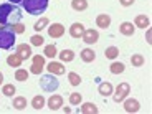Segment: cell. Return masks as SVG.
<instances>
[{
  "label": "cell",
  "instance_id": "obj_1",
  "mask_svg": "<svg viewBox=\"0 0 152 114\" xmlns=\"http://www.w3.org/2000/svg\"><path fill=\"white\" fill-rule=\"evenodd\" d=\"M22 20V10L15 4H2L0 5V25L10 27L13 23H18Z\"/></svg>",
  "mask_w": 152,
  "mask_h": 114
},
{
  "label": "cell",
  "instance_id": "obj_2",
  "mask_svg": "<svg viewBox=\"0 0 152 114\" xmlns=\"http://www.w3.org/2000/svg\"><path fill=\"white\" fill-rule=\"evenodd\" d=\"M22 5L27 13L40 15L48 8V0H22Z\"/></svg>",
  "mask_w": 152,
  "mask_h": 114
},
{
  "label": "cell",
  "instance_id": "obj_3",
  "mask_svg": "<svg viewBox=\"0 0 152 114\" xmlns=\"http://www.w3.org/2000/svg\"><path fill=\"white\" fill-rule=\"evenodd\" d=\"M15 43V31L10 27L2 25L0 27V48L2 50H10Z\"/></svg>",
  "mask_w": 152,
  "mask_h": 114
},
{
  "label": "cell",
  "instance_id": "obj_4",
  "mask_svg": "<svg viewBox=\"0 0 152 114\" xmlns=\"http://www.w3.org/2000/svg\"><path fill=\"white\" fill-rule=\"evenodd\" d=\"M58 86H60V81H58L56 78H55V75H51V73H48V75L40 78V88H42L45 93L56 91Z\"/></svg>",
  "mask_w": 152,
  "mask_h": 114
},
{
  "label": "cell",
  "instance_id": "obj_5",
  "mask_svg": "<svg viewBox=\"0 0 152 114\" xmlns=\"http://www.w3.org/2000/svg\"><path fill=\"white\" fill-rule=\"evenodd\" d=\"M131 93V86L129 83H119L118 88H116V91H114V101L116 103H121L127 98V94Z\"/></svg>",
  "mask_w": 152,
  "mask_h": 114
},
{
  "label": "cell",
  "instance_id": "obj_6",
  "mask_svg": "<svg viewBox=\"0 0 152 114\" xmlns=\"http://www.w3.org/2000/svg\"><path fill=\"white\" fill-rule=\"evenodd\" d=\"M83 42L88 43V45H94L96 42L99 40V31L98 30H93V28H89V30H84L83 33Z\"/></svg>",
  "mask_w": 152,
  "mask_h": 114
},
{
  "label": "cell",
  "instance_id": "obj_7",
  "mask_svg": "<svg viewBox=\"0 0 152 114\" xmlns=\"http://www.w3.org/2000/svg\"><path fill=\"white\" fill-rule=\"evenodd\" d=\"M46 69H48V73H51V75H55V76H61V75H65V71H66L63 63H58V61L48 63V65H46Z\"/></svg>",
  "mask_w": 152,
  "mask_h": 114
},
{
  "label": "cell",
  "instance_id": "obj_8",
  "mask_svg": "<svg viewBox=\"0 0 152 114\" xmlns=\"http://www.w3.org/2000/svg\"><path fill=\"white\" fill-rule=\"evenodd\" d=\"M48 35L51 38H61L65 35V27L61 23H53V25L48 27Z\"/></svg>",
  "mask_w": 152,
  "mask_h": 114
},
{
  "label": "cell",
  "instance_id": "obj_9",
  "mask_svg": "<svg viewBox=\"0 0 152 114\" xmlns=\"http://www.w3.org/2000/svg\"><path fill=\"white\" fill-rule=\"evenodd\" d=\"M124 109H126V113L134 114V113H137V111L141 109V103H139L137 99H134V98H129V99L124 101Z\"/></svg>",
  "mask_w": 152,
  "mask_h": 114
},
{
  "label": "cell",
  "instance_id": "obj_10",
  "mask_svg": "<svg viewBox=\"0 0 152 114\" xmlns=\"http://www.w3.org/2000/svg\"><path fill=\"white\" fill-rule=\"evenodd\" d=\"M17 53L20 55L22 60H28V58H31V46L27 45V43H20L17 46Z\"/></svg>",
  "mask_w": 152,
  "mask_h": 114
},
{
  "label": "cell",
  "instance_id": "obj_11",
  "mask_svg": "<svg viewBox=\"0 0 152 114\" xmlns=\"http://www.w3.org/2000/svg\"><path fill=\"white\" fill-rule=\"evenodd\" d=\"M84 25L83 23H80V22H76V23H73L71 27H69V35H71L73 38H81L83 37V33H84Z\"/></svg>",
  "mask_w": 152,
  "mask_h": 114
},
{
  "label": "cell",
  "instance_id": "obj_12",
  "mask_svg": "<svg viewBox=\"0 0 152 114\" xmlns=\"http://www.w3.org/2000/svg\"><path fill=\"white\" fill-rule=\"evenodd\" d=\"M119 31H121V35H124V37H132L134 31H136V27H134L131 22H122L121 25H119Z\"/></svg>",
  "mask_w": 152,
  "mask_h": 114
},
{
  "label": "cell",
  "instance_id": "obj_13",
  "mask_svg": "<svg viewBox=\"0 0 152 114\" xmlns=\"http://www.w3.org/2000/svg\"><path fill=\"white\" fill-rule=\"evenodd\" d=\"M61 106H63V98H61L60 94H53L48 99V107L51 111H58Z\"/></svg>",
  "mask_w": 152,
  "mask_h": 114
},
{
  "label": "cell",
  "instance_id": "obj_14",
  "mask_svg": "<svg viewBox=\"0 0 152 114\" xmlns=\"http://www.w3.org/2000/svg\"><path fill=\"white\" fill-rule=\"evenodd\" d=\"M22 58H20L18 53H12L7 56V65L12 66V68H18V66H22Z\"/></svg>",
  "mask_w": 152,
  "mask_h": 114
},
{
  "label": "cell",
  "instance_id": "obj_15",
  "mask_svg": "<svg viewBox=\"0 0 152 114\" xmlns=\"http://www.w3.org/2000/svg\"><path fill=\"white\" fill-rule=\"evenodd\" d=\"M96 25L99 28H107L111 25V17L107 13H101V15L96 17Z\"/></svg>",
  "mask_w": 152,
  "mask_h": 114
},
{
  "label": "cell",
  "instance_id": "obj_16",
  "mask_svg": "<svg viewBox=\"0 0 152 114\" xmlns=\"http://www.w3.org/2000/svg\"><path fill=\"white\" fill-rule=\"evenodd\" d=\"M80 56H81V60H83L84 63H93V61L96 60V53L93 51L91 48H84L83 51L80 53Z\"/></svg>",
  "mask_w": 152,
  "mask_h": 114
},
{
  "label": "cell",
  "instance_id": "obj_17",
  "mask_svg": "<svg viewBox=\"0 0 152 114\" xmlns=\"http://www.w3.org/2000/svg\"><path fill=\"white\" fill-rule=\"evenodd\" d=\"M149 25H151V20L145 15H137L136 20H134V27L137 28H149Z\"/></svg>",
  "mask_w": 152,
  "mask_h": 114
},
{
  "label": "cell",
  "instance_id": "obj_18",
  "mask_svg": "<svg viewBox=\"0 0 152 114\" xmlns=\"http://www.w3.org/2000/svg\"><path fill=\"white\" fill-rule=\"evenodd\" d=\"M98 91H99V94L101 96H104V98H107V96H111L113 94V84L111 83H99V86H98Z\"/></svg>",
  "mask_w": 152,
  "mask_h": 114
},
{
  "label": "cell",
  "instance_id": "obj_19",
  "mask_svg": "<svg viewBox=\"0 0 152 114\" xmlns=\"http://www.w3.org/2000/svg\"><path fill=\"white\" fill-rule=\"evenodd\" d=\"M80 111L83 114H98V106H96L94 103H84V104H81V107H80Z\"/></svg>",
  "mask_w": 152,
  "mask_h": 114
},
{
  "label": "cell",
  "instance_id": "obj_20",
  "mask_svg": "<svg viewBox=\"0 0 152 114\" xmlns=\"http://www.w3.org/2000/svg\"><path fill=\"white\" fill-rule=\"evenodd\" d=\"M71 8L76 12H84L88 8V0H71Z\"/></svg>",
  "mask_w": 152,
  "mask_h": 114
},
{
  "label": "cell",
  "instance_id": "obj_21",
  "mask_svg": "<svg viewBox=\"0 0 152 114\" xmlns=\"http://www.w3.org/2000/svg\"><path fill=\"white\" fill-rule=\"evenodd\" d=\"M124 69H126V66L122 65L121 61H113L109 66V71L113 75H121V73H124Z\"/></svg>",
  "mask_w": 152,
  "mask_h": 114
},
{
  "label": "cell",
  "instance_id": "obj_22",
  "mask_svg": "<svg viewBox=\"0 0 152 114\" xmlns=\"http://www.w3.org/2000/svg\"><path fill=\"white\" fill-rule=\"evenodd\" d=\"M45 98H43L42 94H38V96H35L33 99H31V107H33V109H37V111H40L42 109L43 106H45Z\"/></svg>",
  "mask_w": 152,
  "mask_h": 114
},
{
  "label": "cell",
  "instance_id": "obj_23",
  "mask_svg": "<svg viewBox=\"0 0 152 114\" xmlns=\"http://www.w3.org/2000/svg\"><path fill=\"white\" fill-rule=\"evenodd\" d=\"M13 109H17V111H23L25 107H27V99L23 98V96H18V98H15L13 99Z\"/></svg>",
  "mask_w": 152,
  "mask_h": 114
},
{
  "label": "cell",
  "instance_id": "obj_24",
  "mask_svg": "<svg viewBox=\"0 0 152 114\" xmlns=\"http://www.w3.org/2000/svg\"><path fill=\"white\" fill-rule=\"evenodd\" d=\"M58 56H60V60L63 63H69V61L75 60V53H73L71 50H63L61 53H58Z\"/></svg>",
  "mask_w": 152,
  "mask_h": 114
},
{
  "label": "cell",
  "instance_id": "obj_25",
  "mask_svg": "<svg viewBox=\"0 0 152 114\" xmlns=\"http://www.w3.org/2000/svg\"><path fill=\"white\" fill-rule=\"evenodd\" d=\"M104 56H106L107 60H116V58L119 56V48L118 46H109V48H106Z\"/></svg>",
  "mask_w": 152,
  "mask_h": 114
},
{
  "label": "cell",
  "instance_id": "obj_26",
  "mask_svg": "<svg viewBox=\"0 0 152 114\" xmlns=\"http://www.w3.org/2000/svg\"><path fill=\"white\" fill-rule=\"evenodd\" d=\"M43 53H45L46 58H55L58 55V50H56V46H55V45H46L45 50H43Z\"/></svg>",
  "mask_w": 152,
  "mask_h": 114
},
{
  "label": "cell",
  "instance_id": "obj_27",
  "mask_svg": "<svg viewBox=\"0 0 152 114\" xmlns=\"http://www.w3.org/2000/svg\"><path fill=\"white\" fill-rule=\"evenodd\" d=\"M131 63H132V66H144V63H145V58L142 56V55H132L131 56Z\"/></svg>",
  "mask_w": 152,
  "mask_h": 114
},
{
  "label": "cell",
  "instance_id": "obj_28",
  "mask_svg": "<svg viewBox=\"0 0 152 114\" xmlns=\"http://www.w3.org/2000/svg\"><path fill=\"white\" fill-rule=\"evenodd\" d=\"M68 80H69V84L71 86H80L81 84V76L78 73H68Z\"/></svg>",
  "mask_w": 152,
  "mask_h": 114
},
{
  "label": "cell",
  "instance_id": "obj_29",
  "mask_svg": "<svg viewBox=\"0 0 152 114\" xmlns=\"http://www.w3.org/2000/svg\"><path fill=\"white\" fill-rule=\"evenodd\" d=\"M28 75H30V71L18 68V69L15 71V80H17V81H27V80H28Z\"/></svg>",
  "mask_w": 152,
  "mask_h": 114
},
{
  "label": "cell",
  "instance_id": "obj_30",
  "mask_svg": "<svg viewBox=\"0 0 152 114\" xmlns=\"http://www.w3.org/2000/svg\"><path fill=\"white\" fill-rule=\"evenodd\" d=\"M48 23H50V20L46 18V17H42V18H40V20H38V22H37V23H35V25H33L35 31H42L43 28H45L46 25H48Z\"/></svg>",
  "mask_w": 152,
  "mask_h": 114
},
{
  "label": "cell",
  "instance_id": "obj_31",
  "mask_svg": "<svg viewBox=\"0 0 152 114\" xmlns=\"http://www.w3.org/2000/svg\"><path fill=\"white\" fill-rule=\"evenodd\" d=\"M81 101H83V96H81L80 93H71V94H69V103H71L73 106H80Z\"/></svg>",
  "mask_w": 152,
  "mask_h": 114
},
{
  "label": "cell",
  "instance_id": "obj_32",
  "mask_svg": "<svg viewBox=\"0 0 152 114\" xmlns=\"http://www.w3.org/2000/svg\"><path fill=\"white\" fill-rule=\"evenodd\" d=\"M15 86H13V84H5L4 88H2V93H4L5 96H8V98H12V96L15 94Z\"/></svg>",
  "mask_w": 152,
  "mask_h": 114
},
{
  "label": "cell",
  "instance_id": "obj_33",
  "mask_svg": "<svg viewBox=\"0 0 152 114\" xmlns=\"http://www.w3.org/2000/svg\"><path fill=\"white\" fill-rule=\"evenodd\" d=\"M43 42H45V38L42 37V35H33V37L30 38V43L33 46H40V45H43Z\"/></svg>",
  "mask_w": 152,
  "mask_h": 114
},
{
  "label": "cell",
  "instance_id": "obj_34",
  "mask_svg": "<svg viewBox=\"0 0 152 114\" xmlns=\"http://www.w3.org/2000/svg\"><path fill=\"white\" fill-rule=\"evenodd\" d=\"M31 61H33V65H38V66H45V56H40V55H35V56H31Z\"/></svg>",
  "mask_w": 152,
  "mask_h": 114
},
{
  "label": "cell",
  "instance_id": "obj_35",
  "mask_svg": "<svg viewBox=\"0 0 152 114\" xmlns=\"http://www.w3.org/2000/svg\"><path fill=\"white\" fill-rule=\"evenodd\" d=\"M10 28L13 31H15V35H18V33H23V31H25V27H23L22 23H13V25H10Z\"/></svg>",
  "mask_w": 152,
  "mask_h": 114
},
{
  "label": "cell",
  "instance_id": "obj_36",
  "mask_svg": "<svg viewBox=\"0 0 152 114\" xmlns=\"http://www.w3.org/2000/svg\"><path fill=\"white\" fill-rule=\"evenodd\" d=\"M43 68H45V66H38V65H31V68H30V73H31V75H40V73L43 71Z\"/></svg>",
  "mask_w": 152,
  "mask_h": 114
},
{
  "label": "cell",
  "instance_id": "obj_37",
  "mask_svg": "<svg viewBox=\"0 0 152 114\" xmlns=\"http://www.w3.org/2000/svg\"><path fill=\"white\" fill-rule=\"evenodd\" d=\"M134 2H136V0H119V4H121L122 7H131V5H134Z\"/></svg>",
  "mask_w": 152,
  "mask_h": 114
},
{
  "label": "cell",
  "instance_id": "obj_38",
  "mask_svg": "<svg viewBox=\"0 0 152 114\" xmlns=\"http://www.w3.org/2000/svg\"><path fill=\"white\" fill-rule=\"evenodd\" d=\"M151 42H152V40H151V30L147 28V43H149V45H151Z\"/></svg>",
  "mask_w": 152,
  "mask_h": 114
},
{
  "label": "cell",
  "instance_id": "obj_39",
  "mask_svg": "<svg viewBox=\"0 0 152 114\" xmlns=\"http://www.w3.org/2000/svg\"><path fill=\"white\" fill-rule=\"evenodd\" d=\"M4 83V75H2V73H0V84Z\"/></svg>",
  "mask_w": 152,
  "mask_h": 114
},
{
  "label": "cell",
  "instance_id": "obj_40",
  "mask_svg": "<svg viewBox=\"0 0 152 114\" xmlns=\"http://www.w3.org/2000/svg\"><path fill=\"white\" fill-rule=\"evenodd\" d=\"M18 2H22V0H10V4H18Z\"/></svg>",
  "mask_w": 152,
  "mask_h": 114
}]
</instances>
